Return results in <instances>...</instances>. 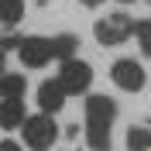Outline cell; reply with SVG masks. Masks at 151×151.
<instances>
[{
    "instance_id": "1",
    "label": "cell",
    "mask_w": 151,
    "mask_h": 151,
    "mask_svg": "<svg viewBox=\"0 0 151 151\" xmlns=\"http://www.w3.org/2000/svg\"><path fill=\"white\" fill-rule=\"evenodd\" d=\"M55 137H58V131H55V120L48 113H38V117H28L24 120V141H28V148L48 151L55 144Z\"/></svg>"
},
{
    "instance_id": "2",
    "label": "cell",
    "mask_w": 151,
    "mask_h": 151,
    "mask_svg": "<svg viewBox=\"0 0 151 151\" xmlns=\"http://www.w3.org/2000/svg\"><path fill=\"white\" fill-rule=\"evenodd\" d=\"M131 31H134L131 17H124V14H110V17L96 21L93 35H96V41H100V45H120V41L131 35Z\"/></svg>"
},
{
    "instance_id": "3",
    "label": "cell",
    "mask_w": 151,
    "mask_h": 151,
    "mask_svg": "<svg viewBox=\"0 0 151 151\" xmlns=\"http://www.w3.org/2000/svg\"><path fill=\"white\" fill-rule=\"evenodd\" d=\"M58 83H62L65 93H86L89 83H93V69L86 65V62H79V58H69V62H62Z\"/></svg>"
},
{
    "instance_id": "4",
    "label": "cell",
    "mask_w": 151,
    "mask_h": 151,
    "mask_svg": "<svg viewBox=\"0 0 151 151\" xmlns=\"http://www.w3.org/2000/svg\"><path fill=\"white\" fill-rule=\"evenodd\" d=\"M110 76H113V83L120 86V89H127V93H137L144 86V69H141V62H134V58H117L113 69H110Z\"/></svg>"
},
{
    "instance_id": "5",
    "label": "cell",
    "mask_w": 151,
    "mask_h": 151,
    "mask_svg": "<svg viewBox=\"0 0 151 151\" xmlns=\"http://www.w3.org/2000/svg\"><path fill=\"white\" fill-rule=\"evenodd\" d=\"M113 117H117V103L110 96H89L86 100V127H103L110 131Z\"/></svg>"
},
{
    "instance_id": "6",
    "label": "cell",
    "mask_w": 151,
    "mask_h": 151,
    "mask_svg": "<svg viewBox=\"0 0 151 151\" xmlns=\"http://www.w3.org/2000/svg\"><path fill=\"white\" fill-rule=\"evenodd\" d=\"M17 55L28 69H38L52 58V41H45V38H24V41H17Z\"/></svg>"
},
{
    "instance_id": "7",
    "label": "cell",
    "mask_w": 151,
    "mask_h": 151,
    "mask_svg": "<svg viewBox=\"0 0 151 151\" xmlns=\"http://www.w3.org/2000/svg\"><path fill=\"white\" fill-rule=\"evenodd\" d=\"M38 103H41V110H45V113H55L58 106L65 103V89H62V83H58V79L41 83V86H38Z\"/></svg>"
},
{
    "instance_id": "8",
    "label": "cell",
    "mask_w": 151,
    "mask_h": 151,
    "mask_svg": "<svg viewBox=\"0 0 151 151\" xmlns=\"http://www.w3.org/2000/svg\"><path fill=\"white\" fill-rule=\"evenodd\" d=\"M24 120H28V117H24V100H4V103H0V127H4V131H14V127H21Z\"/></svg>"
},
{
    "instance_id": "9",
    "label": "cell",
    "mask_w": 151,
    "mask_h": 151,
    "mask_svg": "<svg viewBox=\"0 0 151 151\" xmlns=\"http://www.w3.org/2000/svg\"><path fill=\"white\" fill-rule=\"evenodd\" d=\"M24 96V76H0V100H21Z\"/></svg>"
},
{
    "instance_id": "10",
    "label": "cell",
    "mask_w": 151,
    "mask_h": 151,
    "mask_svg": "<svg viewBox=\"0 0 151 151\" xmlns=\"http://www.w3.org/2000/svg\"><path fill=\"white\" fill-rule=\"evenodd\" d=\"M24 14V0H0V24H17Z\"/></svg>"
},
{
    "instance_id": "11",
    "label": "cell",
    "mask_w": 151,
    "mask_h": 151,
    "mask_svg": "<svg viewBox=\"0 0 151 151\" xmlns=\"http://www.w3.org/2000/svg\"><path fill=\"white\" fill-rule=\"evenodd\" d=\"M127 148L131 151H148L151 148V127H131L127 131Z\"/></svg>"
},
{
    "instance_id": "12",
    "label": "cell",
    "mask_w": 151,
    "mask_h": 151,
    "mask_svg": "<svg viewBox=\"0 0 151 151\" xmlns=\"http://www.w3.org/2000/svg\"><path fill=\"white\" fill-rule=\"evenodd\" d=\"M86 144L93 151H106L110 148V131H103V127H86Z\"/></svg>"
},
{
    "instance_id": "13",
    "label": "cell",
    "mask_w": 151,
    "mask_h": 151,
    "mask_svg": "<svg viewBox=\"0 0 151 151\" xmlns=\"http://www.w3.org/2000/svg\"><path fill=\"white\" fill-rule=\"evenodd\" d=\"M76 45H79V41H76V38H69V35H62V38H55V41H52V55H58V58H72V52H76Z\"/></svg>"
},
{
    "instance_id": "14",
    "label": "cell",
    "mask_w": 151,
    "mask_h": 151,
    "mask_svg": "<svg viewBox=\"0 0 151 151\" xmlns=\"http://www.w3.org/2000/svg\"><path fill=\"white\" fill-rule=\"evenodd\" d=\"M134 35L141 41V52L151 55V21H141V24H134Z\"/></svg>"
},
{
    "instance_id": "15",
    "label": "cell",
    "mask_w": 151,
    "mask_h": 151,
    "mask_svg": "<svg viewBox=\"0 0 151 151\" xmlns=\"http://www.w3.org/2000/svg\"><path fill=\"white\" fill-rule=\"evenodd\" d=\"M0 151H21V144H14V141H0Z\"/></svg>"
},
{
    "instance_id": "16",
    "label": "cell",
    "mask_w": 151,
    "mask_h": 151,
    "mask_svg": "<svg viewBox=\"0 0 151 151\" xmlns=\"http://www.w3.org/2000/svg\"><path fill=\"white\" fill-rule=\"evenodd\" d=\"M79 4H86V7H96V4H103V0H79Z\"/></svg>"
},
{
    "instance_id": "17",
    "label": "cell",
    "mask_w": 151,
    "mask_h": 151,
    "mask_svg": "<svg viewBox=\"0 0 151 151\" xmlns=\"http://www.w3.org/2000/svg\"><path fill=\"white\" fill-rule=\"evenodd\" d=\"M0 76H4V52H0Z\"/></svg>"
},
{
    "instance_id": "18",
    "label": "cell",
    "mask_w": 151,
    "mask_h": 151,
    "mask_svg": "<svg viewBox=\"0 0 151 151\" xmlns=\"http://www.w3.org/2000/svg\"><path fill=\"white\" fill-rule=\"evenodd\" d=\"M124 4H131V0H124Z\"/></svg>"
}]
</instances>
